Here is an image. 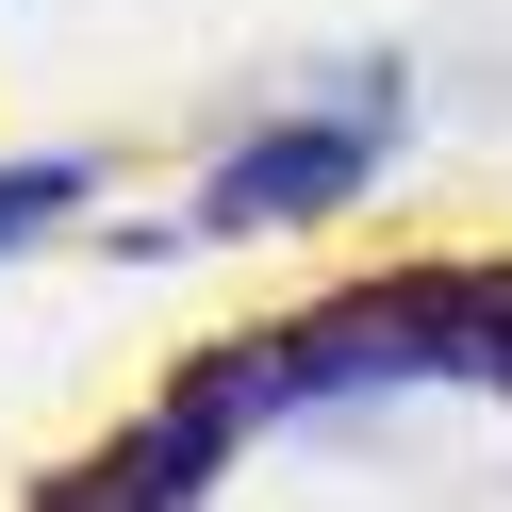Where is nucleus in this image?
<instances>
[{
    "mask_svg": "<svg viewBox=\"0 0 512 512\" xmlns=\"http://www.w3.org/2000/svg\"><path fill=\"white\" fill-rule=\"evenodd\" d=\"M380 133H397V83H364V100H331V116H298V133H248L232 166H215V232L232 215H314V199H347V182L380 166Z\"/></svg>",
    "mask_w": 512,
    "mask_h": 512,
    "instance_id": "f257e3e1",
    "label": "nucleus"
},
{
    "mask_svg": "<svg viewBox=\"0 0 512 512\" xmlns=\"http://www.w3.org/2000/svg\"><path fill=\"white\" fill-rule=\"evenodd\" d=\"M67 199H83V166H0V248H17V232H50Z\"/></svg>",
    "mask_w": 512,
    "mask_h": 512,
    "instance_id": "f03ea898",
    "label": "nucleus"
}]
</instances>
